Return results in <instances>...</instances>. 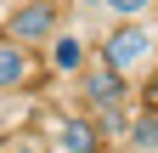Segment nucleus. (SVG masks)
I'll list each match as a JSON object with an SVG mask.
<instances>
[{
  "instance_id": "10",
  "label": "nucleus",
  "mask_w": 158,
  "mask_h": 153,
  "mask_svg": "<svg viewBox=\"0 0 158 153\" xmlns=\"http://www.w3.org/2000/svg\"><path fill=\"white\" fill-rule=\"evenodd\" d=\"M147 108H158V80H152V85H147Z\"/></svg>"
},
{
  "instance_id": "8",
  "label": "nucleus",
  "mask_w": 158,
  "mask_h": 153,
  "mask_svg": "<svg viewBox=\"0 0 158 153\" xmlns=\"http://www.w3.org/2000/svg\"><path fill=\"white\" fill-rule=\"evenodd\" d=\"M96 6H107L113 23H147V11L158 6V0H96Z\"/></svg>"
},
{
  "instance_id": "2",
  "label": "nucleus",
  "mask_w": 158,
  "mask_h": 153,
  "mask_svg": "<svg viewBox=\"0 0 158 153\" xmlns=\"http://www.w3.org/2000/svg\"><path fill=\"white\" fill-rule=\"evenodd\" d=\"M79 91H85V108L102 119L107 130H124L130 125V113H124V97H130V80L118 68H107V63H90L85 74H79Z\"/></svg>"
},
{
  "instance_id": "1",
  "label": "nucleus",
  "mask_w": 158,
  "mask_h": 153,
  "mask_svg": "<svg viewBox=\"0 0 158 153\" xmlns=\"http://www.w3.org/2000/svg\"><path fill=\"white\" fill-rule=\"evenodd\" d=\"M152 46H158V28L152 23H113L102 34V46H96V63H107V68H118L130 80V74H141L152 63Z\"/></svg>"
},
{
  "instance_id": "3",
  "label": "nucleus",
  "mask_w": 158,
  "mask_h": 153,
  "mask_svg": "<svg viewBox=\"0 0 158 153\" xmlns=\"http://www.w3.org/2000/svg\"><path fill=\"white\" fill-rule=\"evenodd\" d=\"M56 34V6L51 0H28V6H17L6 17V40L11 46H51Z\"/></svg>"
},
{
  "instance_id": "9",
  "label": "nucleus",
  "mask_w": 158,
  "mask_h": 153,
  "mask_svg": "<svg viewBox=\"0 0 158 153\" xmlns=\"http://www.w3.org/2000/svg\"><path fill=\"white\" fill-rule=\"evenodd\" d=\"M6 153H51V147H40V142H34V136H23V142H11V147H6Z\"/></svg>"
},
{
  "instance_id": "5",
  "label": "nucleus",
  "mask_w": 158,
  "mask_h": 153,
  "mask_svg": "<svg viewBox=\"0 0 158 153\" xmlns=\"http://www.w3.org/2000/svg\"><path fill=\"white\" fill-rule=\"evenodd\" d=\"M51 153H102V130H96V119H62Z\"/></svg>"
},
{
  "instance_id": "4",
  "label": "nucleus",
  "mask_w": 158,
  "mask_h": 153,
  "mask_svg": "<svg viewBox=\"0 0 158 153\" xmlns=\"http://www.w3.org/2000/svg\"><path fill=\"white\" fill-rule=\"evenodd\" d=\"M45 57H51V68H56V74H73V80H79V74L96 63V46L85 40V34L56 28V34H51V46H45Z\"/></svg>"
},
{
  "instance_id": "6",
  "label": "nucleus",
  "mask_w": 158,
  "mask_h": 153,
  "mask_svg": "<svg viewBox=\"0 0 158 153\" xmlns=\"http://www.w3.org/2000/svg\"><path fill=\"white\" fill-rule=\"evenodd\" d=\"M124 153H158V108H141L124 125Z\"/></svg>"
},
{
  "instance_id": "7",
  "label": "nucleus",
  "mask_w": 158,
  "mask_h": 153,
  "mask_svg": "<svg viewBox=\"0 0 158 153\" xmlns=\"http://www.w3.org/2000/svg\"><path fill=\"white\" fill-rule=\"evenodd\" d=\"M23 80H28V46L0 40V91H17Z\"/></svg>"
}]
</instances>
